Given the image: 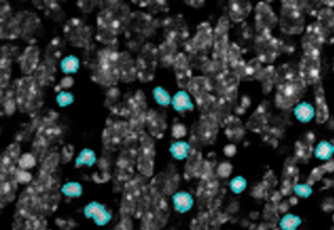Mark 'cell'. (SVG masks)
Wrapping results in <instances>:
<instances>
[{"instance_id":"cell-46","label":"cell","mask_w":334,"mask_h":230,"mask_svg":"<svg viewBox=\"0 0 334 230\" xmlns=\"http://www.w3.org/2000/svg\"><path fill=\"white\" fill-rule=\"evenodd\" d=\"M244 186V182L241 178L235 179L233 183V188L235 191H241L243 189Z\"/></svg>"},{"instance_id":"cell-34","label":"cell","mask_w":334,"mask_h":230,"mask_svg":"<svg viewBox=\"0 0 334 230\" xmlns=\"http://www.w3.org/2000/svg\"><path fill=\"white\" fill-rule=\"evenodd\" d=\"M35 164H36V159L32 154H24L19 158V165L21 169H30L35 167Z\"/></svg>"},{"instance_id":"cell-38","label":"cell","mask_w":334,"mask_h":230,"mask_svg":"<svg viewBox=\"0 0 334 230\" xmlns=\"http://www.w3.org/2000/svg\"><path fill=\"white\" fill-rule=\"evenodd\" d=\"M171 151L175 158H182L187 154V145L185 144L184 142H178L173 146Z\"/></svg>"},{"instance_id":"cell-16","label":"cell","mask_w":334,"mask_h":230,"mask_svg":"<svg viewBox=\"0 0 334 230\" xmlns=\"http://www.w3.org/2000/svg\"><path fill=\"white\" fill-rule=\"evenodd\" d=\"M117 69L120 80L124 83H131L137 77L136 62L134 61L132 56L127 52L120 53Z\"/></svg>"},{"instance_id":"cell-25","label":"cell","mask_w":334,"mask_h":230,"mask_svg":"<svg viewBox=\"0 0 334 230\" xmlns=\"http://www.w3.org/2000/svg\"><path fill=\"white\" fill-rule=\"evenodd\" d=\"M176 44L172 42L166 41L160 45L158 49V59L164 66L174 65L176 58Z\"/></svg>"},{"instance_id":"cell-47","label":"cell","mask_w":334,"mask_h":230,"mask_svg":"<svg viewBox=\"0 0 334 230\" xmlns=\"http://www.w3.org/2000/svg\"><path fill=\"white\" fill-rule=\"evenodd\" d=\"M224 152H225L226 156L232 158L237 152V148H236V146L234 145H228V146H226L225 149H224Z\"/></svg>"},{"instance_id":"cell-19","label":"cell","mask_w":334,"mask_h":230,"mask_svg":"<svg viewBox=\"0 0 334 230\" xmlns=\"http://www.w3.org/2000/svg\"><path fill=\"white\" fill-rule=\"evenodd\" d=\"M175 76L177 80L178 86L181 88L188 87L191 80V72L189 67V62L184 54H177L174 63Z\"/></svg>"},{"instance_id":"cell-32","label":"cell","mask_w":334,"mask_h":230,"mask_svg":"<svg viewBox=\"0 0 334 230\" xmlns=\"http://www.w3.org/2000/svg\"><path fill=\"white\" fill-rule=\"evenodd\" d=\"M79 65H79L78 59L74 56H69L63 60L60 66L63 71L68 74V73L76 72Z\"/></svg>"},{"instance_id":"cell-5","label":"cell","mask_w":334,"mask_h":230,"mask_svg":"<svg viewBox=\"0 0 334 230\" xmlns=\"http://www.w3.org/2000/svg\"><path fill=\"white\" fill-rule=\"evenodd\" d=\"M158 61V49L150 43L145 44L136 61L137 77L140 81L148 82L154 78Z\"/></svg>"},{"instance_id":"cell-10","label":"cell","mask_w":334,"mask_h":230,"mask_svg":"<svg viewBox=\"0 0 334 230\" xmlns=\"http://www.w3.org/2000/svg\"><path fill=\"white\" fill-rule=\"evenodd\" d=\"M64 34L66 40L74 46L86 47L90 44L91 32L81 19H70L65 25Z\"/></svg>"},{"instance_id":"cell-8","label":"cell","mask_w":334,"mask_h":230,"mask_svg":"<svg viewBox=\"0 0 334 230\" xmlns=\"http://www.w3.org/2000/svg\"><path fill=\"white\" fill-rule=\"evenodd\" d=\"M279 44L270 33H260L255 41V50L261 62H274L279 54Z\"/></svg>"},{"instance_id":"cell-42","label":"cell","mask_w":334,"mask_h":230,"mask_svg":"<svg viewBox=\"0 0 334 230\" xmlns=\"http://www.w3.org/2000/svg\"><path fill=\"white\" fill-rule=\"evenodd\" d=\"M331 151H332L331 146L328 144L323 143V144H321L320 146H318L317 154H318L319 158H328V156L331 154Z\"/></svg>"},{"instance_id":"cell-2","label":"cell","mask_w":334,"mask_h":230,"mask_svg":"<svg viewBox=\"0 0 334 230\" xmlns=\"http://www.w3.org/2000/svg\"><path fill=\"white\" fill-rule=\"evenodd\" d=\"M120 53L113 49H105L99 52L98 64L94 70L92 79L104 86H113L120 80L117 64Z\"/></svg>"},{"instance_id":"cell-3","label":"cell","mask_w":334,"mask_h":230,"mask_svg":"<svg viewBox=\"0 0 334 230\" xmlns=\"http://www.w3.org/2000/svg\"><path fill=\"white\" fill-rule=\"evenodd\" d=\"M39 86L35 77L29 75L19 80L17 84L16 100L19 109L23 112H33L40 107Z\"/></svg>"},{"instance_id":"cell-22","label":"cell","mask_w":334,"mask_h":230,"mask_svg":"<svg viewBox=\"0 0 334 230\" xmlns=\"http://www.w3.org/2000/svg\"><path fill=\"white\" fill-rule=\"evenodd\" d=\"M148 130L153 137H160L166 131V124L163 116L154 110L148 111L145 121Z\"/></svg>"},{"instance_id":"cell-24","label":"cell","mask_w":334,"mask_h":230,"mask_svg":"<svg viewBox=\"0 0 334 230\" xmlns=\"http://www.w3.org/2000/svg\"><path fill=\"white\" fill-rule=\"evenodd\" d=\"M21 29V35L23 37H30V34H34L39 24V19L35 14L30 12H21L16 17Z\"/></svg>"},{"instance_id":"cell-41","label":"cell","mask_w":334,"mask_h":230,"mask_svg":"<svg viewBox=\"0 0 334 230\" xmlns=\"http://www.w3.org/2000/svg\"><path fill=\"white\" fill-rule=\"evenodd\" d=\"M187 134V129L182 124H175L173 125L172 136L175 138H182Z\"/></svg>"},{"instance_id":"cell-28","label":"cell","mask_w":334,"mask_h":230,"mask_svg":"<svg viewBox=\"0 0 334 230\" xmlns=\"http://www.w3.org/2000/svg\"><path fill=\"white\" fill-rule=\"evenodd\" d=\"M53 70H55L53 65L47 62L42 63L41 65H39L37 70H35L34 77L39 86L50 83L53 80Z\"/></svg>"},{"instance_id":"cell-7","label":"cell","mask_w":334,"mask_h":230,"mask_svg":"<svg viewBox=\"0 0 334 230\" xmlns=\"http://www.w3.org/2000/svg\"><path fill=\"white\" fill-rule=\"evenodd\" d=\"M229 29L230 23L226 17H221L218 20L213 33V46L217 58L220 62L226 65L229 48Z\"/></svg>"},{"instance_id":"cell-36","label":"cell","mask_w":334,"mask_h":230,"mask_svg":"<svg viewBox=\"0 0 334 230\" xmlns=\"http://www.w3.org/2000/svg\"><path fill=\"white\" fill-rule=\"evenodd\" d=\"M95 162V154L90 150L86 149L81 152L80 158H78V163L81 165H89Z\"/></svg>"},{"instance_id":"cell-31","label":"cell","mask_w":334,"mask_h":230,"mask_svg":"<svg viewBox=\"0 0 334 230\" xmlns=\"http://www.w3.org/2000/svg\"><path fill=\"white\" fill-rule=\"evenodd\" d=\"M173 107L176 111H185L189 109L191 107V101L187 93L181 91L173 98Z\"/></svg>"},{"instance_id":"cell-4","label":"cell","mask_w":334,"mask_h":230,"mask_svg":"<svg viewBox=\"0 0 334 230\" xmlns=\"http://www.w3.org/2000/svg\"><path fill=\"white\" fill-rule=\"evenodd\" d=\"M306 84L301 77H294L279 86L275 103L278 108L288 109L299 103L304 95Z\"/></svg>"},{"instance_id":"cell-20","label":"cell","mask_w":334,"mask_h":230,"mask_svg":"<svg viewBox=\"0 0 334 230\" xmlns=\"http://www.w3.org/2000/svg\"><path fill=\"white\" fill-rule=\"evenodd\" d=\"M213 44V34L210 24L203 23L199 25L197 33L192 40L194 49L197 52L207 50Z\"/></svg>"},{"instance_id":"cell-17","label":"cell","mask_w":334,"mask_h":230,"mask_svg":"<svg viewBox=\"0 0 334 230\" xmlns=\"http://www.w3.org/2000/svg\"><path fill=\"white\" fill-rule=\"evenodd\" d=\"M39 48L35 45H30L26 48L19 60L21 72L27 76L35 73L39 67Z\"/></svg>"},{"instance_id":"cell-6","label":"cell","mask_w":334,"mask_h":230,"mask_svg":"<svg viewBox=\"0 0 334 230\" xmlns=\"http://www.w3.org/2000/svg\"><path fill=\"white\" fill-rule=\"evenodd\" d=\"M304 16L297 5L284 3L280 17L281 31L289 35H300L304 30Z\"/></svg>"},{"instance_id":"cell-37","label":"cell","mask_w":334,"mask_h":230,"mask_svg":"<svg viewBox=\"0 0 334 230\" xmlns=\"http://www.w3.org/2000/svg\"><path fill=\"white\" fill-rule=\"evenodd\" d=\"M57 101L60 107H66L74 101V97L69 92L61 91L58 95Z\"/></svg>"},{"instance_id":"cell-21","label":"cell","mask_w":334,"mask_h":230,"mask_svg":"<svg viewBox=\"0 0 334 230\" xmlns=\"http://www.w3.org/2000/svg\"><path fill=\"white\" fill-rule=\"evenodd\" d=\"M187 88L189 90L191 95L195 97L199 106L200 105L203 106V105L205 104V101L208 100V80L204 78V77L193 78V79L191 80Z\"/></svg>"},{"instance_id":"cell-29","label":"cell","mask_w":334,"mask_h":230,"mask_svg":"<svg viewBox=\"0 0 334 230\" xmlns=\"http://www.w3.org/2000/svg\"><path fill=\"white\" fill-rule=\"evenodd\" d=\"M3 91H5V90H3ZM1 95H2L1 101H2L5 113L8 116H11L13 113H14L16 107H18L15 91H13L12 89L5 90V91H3Z\"/></svg>"},{"instance_id":"cell-14","label":"cell","mask_w":334,"mask_h":230,"mask_svg":"<svg viewBox=\"0 0 334 230\" xmlns=\"http://www.w3.org/2000/svg\"><path fill=\"white\" fill-rule=\"evenodd\" d=\"M164 34L166 40L177 44L179 42L184 41L189 36V32L187 25L182 18L173 17L166 19L165 22Z\"/></svg>"},{"instance_id":"cell-18","label":"cell","mask_w":334,"mask_h":230,"mask_svg":"<svg viewBox=\"0 0 334 230\" xmlns=\"http://www.w3.org/2000/svg\"><path fill=\"white\" fill-rule=\"evenodd\" d=\"M132 130L129 122L125 121H115L112 125L106 128L104 133V138L110 145H117L124 139Z\"/></svg>"},{"instance_id":"cell-13","label":"cell","mask_w":334,"mask_h":230,"mask_svg":"<svg viewBox=\"0 0 334 230\" xmlns=\"http://www.w3.org/2000/svg\"><path fill=\"white\" fill-rule=\"evenodd\" d=\"M320 59L317 55H306L302 58L299 65V77L306 85H313L319 81Z\"/></svg>"},{"instance_id":"cell-48","label":"cell","mask_w":334,"mask_h":230,"mask_svg":"<svg viewBox=\"0 0 334 230\" xmlns=\"http://www.w3.org/2000/svg\"><path fill=\"white\" fill-rule=\"evenodd\" d=\"M333 219H334V216H333Z\"/></svg>"},{"instance_id":"cell-1","label":"cell","mask_w":334,"mask_h":230,"mask_svg":"<svg viewBox=\"0 0 334 230\" xmlns=\"http://www.w3.org/2000/svg\"><path fill=\"white\" fill-rule=\"evenodd\" d=\"M123 7L120 10H113V8H107L99 12L97 18L98 35L97 37L103 44H115L117 35L123 30V23H126L129 18Z\"/></svg>"},{"instance_id":"cell-39","label":"cell","mask_w":334,"mask_h":230,"mask_svg":"<svg viewBox=\"0 0 334 230\" xmlns=\"http://www.w3.org/2000/svg\"><path fill=\"white\" fill-rule=\"evenodd\" d=\"M175 205L179 209H187L191 205V200L189 196L184 193H181L179 195L176 196L175 200Z\"/></svg>"},{"instance_id":"cell-40","label":"cell","mask_w":334,"mask_h":230,"mask_svg":"<svg viewBox=\"0 0 334 230\" xmlns=\"http://www.w3.org/2000/svg\"><path fill=\"white\" fill-rule=\"evenodd\" d=\"M64 191H65L66 194H69V195H78L81 193V187L76 183H71V184H68L65 187Z\"/></svg>"},{"instance_id":"cell-43","label":"cell","mask_w":334,"mask_h":230,"mask_svg":"<svg viewBox=\"0 0 334 230\" xmlns=\"http://www.w3.org/2000/svg\"><path fill=\"white\" fill-rule=\"evenodd\" d=\"M31 174L30 172H27V170L21 169L20 171L17 172L16 179L17 181L19 183H28L31 180Z\"/></svg>"},{"instance_id":"cell-15","label":"cell","mask_w":334,"mask_h":230,"mask_svg":"<svg viewBox=\"0 0 334 230\" xmlns=\"http://www.w3.org/2000/svg\"><path fill=\"white\" fill-rule=\"evenodd\" d=\"M0 31L3 39L13 40L19 37L21 35V29L19 21L16 18L12 16L9 6L6 10L2 8L1 10V19H0Z\"/></svg>"},{"instance_id":"cell-35","label":"cell","mask_w":334,"mask_h":230,"mask_svg":"<svg viewBox=\"0 0 334 230\" xmlns=\"http://www.w3.org/2000/svg\"><path fill=\"white\" fill-rule=\"evenodd\" d=\"M155 100H157L158 104L162 106H166L170 103V96L164 89L161 87H157L153 91Z\"/></svg>"},{"instance_id":"cell-45","label":"cell","mask_w":334,"mask_h":230,"mask_svg":"<svg viewBox=\"0 0 334 230\" xmlns=\"http://www.w3.org/2000/svg\"><path fill=\"white\" fill-rule=\"evenodd\" d=\"M74 79L71 76H65L60 81L59 86H60V89L66 90V89L70 88L74 85Z\"/></svg>"},{"instance_id":"cell-44","label":"cell","mask_w":334,"mask_h":230,"mask_svg":"<svg viewBox=\"0 0 334 230\" xmlns=\"http://www.w3.org/2000/svg\"><path fill=\"white\" fill-rule=\"evenodd\" d=\"M232 172V166L227 163H224L221 164L218 167V173L221 177H227Z\"/></svg>"},{"instance_id":"cell-23","label":"cell","mask_w":334,"mask_h":230,"mask_svg":"<svg viewBox=\"0 0 334 230\" xmlns=\"http://www.w3.org/2000/svg\"><path fill=\"white\" fill-rule=\"evenodd\" d=\"M251 9V3L248 1H230L229 3V17L233 22L240 23L247 19Z\"/></svg>"},{"instance_id":"cell-9","label":"cell","mask_w":334,"mask_h":230,"mask_svg":"<svg viewBox=\"0 0 334 230\" xmlns=\"http://www.w3.org/2000/svg\"><path fill=\"white\" fill-rule=\"evenodd\" d=\"M140 142L141 146L139 149L137 160L138 169L142 174L149 177L152 174L154 167V143L150 136L145 132L141 133Z\"/></svg>"},{"instance_id":"cell-27","label":"cell","mask_w":334,"mask_h":230,"mask_svg":"<svg viewBox=\"0 0 334 230\" xmlns=\"http://www.w3.org/2000/svg\"><path fill=\"white\" fill-rule=\"evenodd\" d=\"M323 89L321 86L317 87L316 91V103H317V109H316V120L318 123H324L328 118V109L325 101Z\"/></svg>"},{"instance_id":"cell-30","label":"cell","mask_w":334,"mask_h":230,"mask_svg":"<svg viewBox=\"0 0 334 230\" xmlns=\"http://www.w3.org/2000/svg\"><path fill=\"white\" fill-rule=\"evenodd\" d=\"M120 98V92L117 88H111L109 91L108 94L106 95V107H108L109 109H111V111H113L119 114L122 107V105L119 103Z\"/></svg>"},{"instance_id":"cell-12","label":"cell","mask_w":334,"mask_h":230,"mask_svg":"<svg viewBox=\"0 0 334 230\" xmlns=\"http://www.w3.org/2000/svg\"><path fill=\"white\" fill-rule=\"evenodd\" d=\"M255 21L259 33H270L277 26L278 19L269 5L260 2L255 9Z\"/></svg>"},{"instance_id":"cell-33","label":"cell","mask_w":334,"mask_h":230,"mask_svg":"<svg viewBox=\"0 0 334 230\" xmlns=\"http://www.w3.org/2000/svg\"><path fill=\"white\" fill-rule=\"evenodd\" d=\"M295 114L302 121H309L314 116V109L309 105H300L295 111Z\"/></svg>"},{"instance_id":"cell-26","label":"cell","mask_w":334,"mask_h":230,"mask_svg":"<svg viewBox=\"0 0 334 230\" xmlns=\"http://www.w3.org/2000/svg\"><path fill=\"white\" fill-rule=\"evenodd\" d=\"M65 41H63L60 38L57 37L51 41L46 50V61L49 65H53L56 64L60 57L62 56L65 48Z\"/></svg>"},{"instance_id":"cell-11","label":"cell","mask_w":334,"mask_h":230,"mask_svg":"<svg viewBox=\"0 0 334 230\" xmlns=\"http://www.w3.org/2000/svg\"><path fill=\"white\" fill-rule=\"evenodd\" d=\"M125 25V31L128 30V32L131 33L132 35L137 34L136 40L141 41L145 37H148L152 27V21L150 15L142 12H137L135 14H130Z\"/></svg>"}]
</instances>
